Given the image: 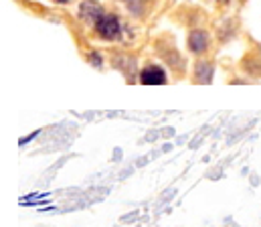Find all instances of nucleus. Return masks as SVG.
<instances>
[{
  "mask_svg": "<svg viewBox=\"0 0 261 227\" xmlns=\"http://www.w3.org/2000/svg\"><path fill=\"white\" fill-rule=\"evenodd\" d=\"M95 31H97V35H99L101 39L114 41V39H118V37L122 35V22H120V18L114 16V14H103V16L97 20Z\"/></svg>",
  "mask_w": 261,
  "mask_h": 227,
  "instance_id": "nucleus-1",
  "label": "nucleus"
},
{
  "mask_svg": "<svg viewBox=\"0 0 261 227\" xmlns=\"http://www.w3.org/2000/svg\"><path fill=\"white\" fill-rule=\"evenodd\" d=\"M79 16L89 24H97V20L103 16V8L95 0H83L79 6Z\"/></svg>",
  "mask_w": 261,
  "mask_h": 227,
  "instance_id": "nucleus-2",
  "label": "nucleus"
},
{
  "mask_svg": "<svg viewBox=\"0 0 261 227\" xmlns=\"http://www.w3.org/2000/svg\"><path fill=\"white\" fill-rule=\"evenodd\" d=\"M140 81L144 85H160V83L166 81V73H164V69H160L156 65H148L146 69H142Z\"/></svg>",
  "mask_w": 261,
  "mask_h": 227,
  "instance_id": "nucleus-3",
  "label": "nucleus"
},
{
  "mask_svg": "<svg viewBox=\"0 0 261 227\" xmlns=\"http://www.w3.org/2000/svg\"><path fill=\"white\" fill-rule=\"evenodd\" d=\"M189 47L193 53H204L208 47V37L204 31H193L189 37Z\"/></svg>",
  "mask_w": 261,
  "mask_h": 227,
  "instance_id": "nucleus-4",
  "label": "nucleus"
},
{
  "mask_svg": "<svg viewBox=\"0 0 261 227\" xmlns=\"http://www.w3.org/2000/svg\"><path fill=\"white\" fill-rule=\"evenodd\" d=\"M196 79L198 81H211L213 75V65L211 63H196Z\"/></svg>",
  "mask_w": 261,
  "mask_h": 227,
  "instance_id": "nucleus-5",
  "label": "nucleus"
},
{
  "mask_svg": "<svg viewBox=\"0 0 261 227\" xmlns=\"http://www.w3.org/2000/svg\"><path fill=\"white\" fill-rule=\"evenodd\" d=\"M89 57H91V63H93V65H97V67L101 65V61H99V55H97V53H91Z\"/></svg>",
  "mask_w": 261,
  "mask_h": 227,
  "instance_id": "nucleus-6",
  "label": "nucleus"
},
{
  "mask_svg": "<svg viewBox=\"0 0 261 227\" xmlns=\"http://www.w3.org/2000/svg\"><path fill=\"white\" fill-rule=\"evenodd\" d=\"M57 2H69V0H57Z\"/></svg>",
  "mask_w": 261,
  "mask_h": 227,
  "instance_id": "nucleus-7",
  "label": "nucleus"
}]
</instances>
